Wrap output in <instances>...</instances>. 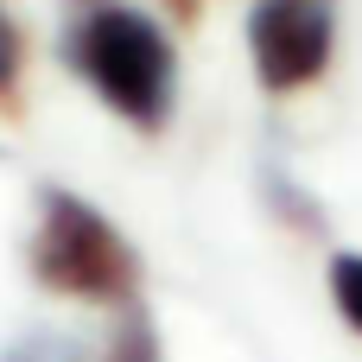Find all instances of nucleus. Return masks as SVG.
I'll return each instance as SVG.
<instances>
[{"mask_svg":"<svg viewBox=\"0 0 362 362\" xmlns=\"http://www.w3.org/2000/svg\"><path fill=\"white\" fill-rule=\"evenodd\" d=\"M57 51H64L70 76L108 115H121L134 134L172 127V115H178V45L165 38V25L146 6H134V0L76 6Z\"/></svg>","mask_w":362,"mask_h":362,"instance_id":"obj_1","label":"nucleus"},{"mask_svg":"<svg viewBox=\"0 0 362 362\" xmlns=\"http://www.w3.org/2000/svg\"><path fill=\"white\" fill-rule=\"evenodd\" d=\"M25 267L57 299H83V305H108V312L140 299L134 242L89 197H76L64 185L38 191V223H32V242H25Z\"/></svg>","mask_w":362,"mask_h":362,"instance_id":"obj_2","label":"nucleus"},{"mask_svg":"<svg viewBox=\"0 0 362 362\" xmlns=\"http://www.w3.org/2000/svg\"><path fill=\"white\" fill-rule=\"evenodd\" d=\"M242 38H248L255 83L267 95H299L337 57V6L331 0H255Z\"/></svg>","mask_w":362,"mask_h":362,"instance_id":"obj_3","label":"nucleus"},{"mask_svg":"<svg viewBox=\"0 0 362 362\" xmlns=\"http://www.w3.org/2000/svg\"><path fill=\"white\" fill-rule=\"evenodd\" d=\"M95 362H165V350H159V331H153V312H146L140 299L115 312V325H108L102 356H95Z\"/></svg>","mask_w":362,"mask_h":362,"instance_id":"obj_4","label":"nucleus"},{"mask_svg":"<svg viewBox=\"0 0 362 362\" xmlns=\"http://www.w3.org/2000/svg\"><path fill=\"white\" fill-rule=\"evenodd\" d=\"M261 191H267V204H274V216H280L286 229L325 235V210L312 204V191H305L293 172H280V165H261Z\"/></svg>","mask_w":362,"mask_h":362,"instance_id":"obj_5","label":"nucleus"},{"mask_svg":"<svg viewBox=\"0 0 362 362\" xmlns=\"http://www.w3.org/2000/svg\"><path fill=\"white\" fill-rule=\"evenodd\" d=\"M331 305H337V318L350 325L362 337V255H331Z\"/></svg>","mask_w":362,"mask_h":362,"instance_id":"obj_6","label":"nucleus"},{"mask_svg":"<svg viewBox=\"0 0 362 362\" xmlns=\"http://www.w3.org/2000/svg\"><path fill=\"white\" fill-rule=\"evenodd\" d=\"M0 362H89V350L76 337H57V331H25V337L6 344Z\"/></svg>","mask_w":362,"mask_h":362,"instance_id":"obj_7","label":"nucleus"},{"mask_svg":"<svg viewBox=\"0 0 362 362\" xmlns=\"http://www.w3.org/2000/svg\"><path fill=\"white\" fill-rule=\"evenodd\" d=\"M19 64H25V38H19V25L6 19V6H0V102L19 89Z\"/></svg>","mask_w":362,"mask_h":362,"instance_id":"obj_8","label":"nucleus"},{"mask_svg":"<svg viewBox=\"0 0 362 362\" xmlns=\"http://www.w3.org/2000/svg\"><path fill=\"white\" fill-rule=\"evenodd\" d=\"M165 13H172V19H178V25H191V19H197V13H204V0H165Z\"/></svg>","mask_w":362,"mask_h":362,"instance_id":"obj_9","label":"nucleus"}]
</instances>
